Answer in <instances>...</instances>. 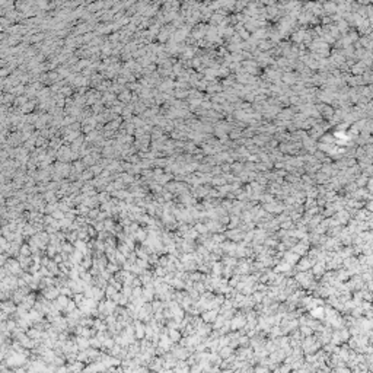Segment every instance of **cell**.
I'll use <instances>...</instances> for the list:
<instances>
[{
	"label": "cell",
	"instance_id": "cell-27",
	"mask_svg": "<svg viewBox=\"0 0 373 373\" xmlns=\"http://www.w3.org/2000/svg\"><path fill=\"white\" fill-rule=\"evenodd\" d=\"M74 168H76V169H77V171H79V172H80L82 169H83V166H82L80 163H76V166H74Z\"/></svg>",
	"mask_w": 373,
	"mask_h": 373
},
{
	"label": "cell",
	"instance_id": "cell-2",
	"mask_svg": "<svg viewBox=\"0 0 373 373\" xmlns=\"http://www.w3.org/2000/svg\"><path fill=\"white\" fill-rule=\"evenodd\" d=\"M6 268H7V271H9L10 274H22V265H20L19 259H12L10 258L7 263H6L5 265Z\"/></svg>",
	"mask_w": 373,
	"mask_h": 373
},
{
	"label": "cell",
	"instance_id": "cell-29",
	"mask_svg": "<svg viewBox=\"0 0 373 373\" xmlns=\"http://www.w3.org/2000/svg\"><path fill=\"white\" fill-rule=\"evenodd\" d=\"M93 172H95V173H99V172H101V168H95V169H93Z\"/></svg>",
	"mask_w": 373,
	"mask_h": 373
},
{
	"label": "cell",
	"instance_id": "cell-22",
	"mask_svg": "<svg viewBox=\"0 0 373 373\" xmlns=\"http://www.w3.org/2000/svg\"><path fill=\"white\" fill-rule=\"evenodd\" d=\"M98 216H99V210H98V209H91L89 217H91V219H98Z\"/></svg>",
	"mask_w": 373,
	"mask_h": 373
},
{
	"label": "cell",
	"instance_id": "cell-7",
	"mask_svg": "<svg viewBox=\"0 0 373 373\" xmlns=\"http://www.w3.org/2000/svg\"><path fill=\"white\" fill-rule=\"evenodd\" d=\"M168 335H169V338H171L173 343H179V340L182 338V334L177 328H169V330H168Z\"/></svg>",
	"mask_w": 373,
	"mask_h": 373
},
{
	"label": "cell",
	"instance_id": "cell-24",
	"mask_svg": "<svg viewBox=\"0 0 373 373\" xmlns=\"http://www.w3.org/2000/svg\"><path fill=\"white\" fill-rule=\"evenodd\" d=\"M48 263H50V259H48V255H47V257H43V258H41V267H47Z\"/></svg>",
	"mask_w": 373,
	"mask_h": 373
},
{
	"label": "cell",
	"instance_id": "cell-20",
	"mask_svg": "<svg viewBox=\"0 0 373 373\" xmlns=\"http://www.w3.org/2000/svg\"><path fill=\"white\" fill-rule=\"evenodd\" d=\"M77 308V303L74 300H70L69 302V305H67V308H66V312L67 313H70V312H73L74 309Z\"/></svg>",
	"mask_w": 373,
	"mask_h": 373
},
{
	"label": "cell",
	"instance_id": "cell-3",
	"mask_svg": "<svg viewBox=\"0 0 373 373\" xmlns=\"http://www.w3.org/2000/svg\"><path fill=\"white\" fill-rule=\"evenodd\" d=\"M133 325H134V332H136V338L137 340H143L146 337V325L143 324V321L134 319Z\"/></svg>",
	"mask_w": 373,
	"mask_h": 373
},
{
	"label": "cell",
	"instance_id": "cell-8",
	"mask_svg": "<svg viewBox=\"0 0 373 373\" xmlns=\"http://www.w3.org/2000/svg\"><path fill=\"white\" fill-rule=\"evenodd\" d=\"M35 303H37V302H35V294L29 293L28 296L25 297V300H24V303H22V305H25V306H26L29 311H31V309L35 306Z\"/></svg>",
	"mask_w": 373,
	"mask_h": 373
},
{
	"label": "cell",
	"instance_id": "cell-4",
	"mask_svg": "<svg viewBox=\"0 0 373 373\" xmlns=\"http://www.w3.org/2000/svg\"><path fill=\"white\" fill-rule=\"evenodd\" d=\"M53 328L61 332V331H67L69 330V325H67V319L66 318H57V319L53 322Z\"/></svg>",
	"mask_w": 373,
	"mask_h": 373
},
{
	"label": "cell",
	"instance_id": "cell-23",
	"mask_svg": "<svg viewBox=\"0 0 373 373\" xmlns=\"http://www.w3.org/2000/svg\"><path fill=\"white\" fill-rule=\"evenodd\" d=\"M121 179H123V182H125V184H127V182H133V177H131L130 173H124V175L121 177Z\"/></svg>",
	"mask_w": 373,
	"mask_h": 373
},
{
	"label": "cell",
	"instance_id": "cell-5",
	"mask_svg": "<svg viewBox=\"0 0 373 373\" xmlns=\"http://www.w3.org/2000/svg\"><path fill=\"white\" fill-rule=\"evenodd\" d=\"M2 311L7 312L9 315H12V313H16V306H15V302L10 299V302H6L3 300V303H2Z\"/></svg>",
	"mask_w": 373,
	"mask_h": 373
},
{
	"label": "cell",
	"instance_id": "cell-1",
	"mask_svg": "<svg viewBox=\"0 0 373 373\" xmlns=\"http://www.w3.org/2000/svg\"><path fill=\"white\" fill-rule=\"evenodd\" d=\"M60 287L56 286V284H51V286H47L43 290V296H45L48 300H56L58 296H60Z\"/></svg>",
	"mask_w": 373,
	"mask_h": 373
},
{
	"label": "cell",
	"instance_id": "cell-14",
	"mask_svg": "<svg viewBox=\"0 0 373 373\" xmlns=\"http://www.w3.org/2000/svg\"><path fill=\"white\" fill-rule=\"evenodd\" d=\"M72 223H73V220H70L69 217H63V219L60 220L61 229H70V227H72Z\"/></svg>",
	"mask_w": 373,
	"mask_h": 373
},
{
	"label": "cell",
	"instance_id": "cell-6",
	"mask_svg": "<svg viewBox=\"0 0 373 373\" xmlns=\"http://www.w3.org/2000/svg\"><path fill=\"white\" fill-rule=\"evenodd\" d=\"M74 341H76V344L79 345L80 350H86V348H89V345H91L89 344V338H88V337H83V335H79Z\"/></svg>",
	"mask_w": 373,
	"mask_h": 373
},
{
	"label": "cell",
	"instance_id": "cell-17",
	"mask_svg": "<svg viewBox=\"0 0 373 373\" xmlns=\"http://www.w3.org/2000/svg\"><path fill=\"white\" fill-rule=\"evenodd\" d=\"M77 210H79V214H82V216H89L91 207H88L86 204H80V206L77 207Z\"/></svg>",
	"mask_w": 373,
	"mask_h": 373
},
{
	"label": "cell",
	"instance_id": "cell-16",
	"mask_svg": "<svg viewBox=\"0 0 373 373\" xmlns=\"http://www.w3.org/2000/svg\"><path fill=\"white\" fill-rule=\"evenodd\" d=\"M19 255H24V257H31V255H32V251L29 248V245H22V246H20Z\"/></svg>",
	"mask_w": 373,
	"mask_h": 373
},
{
	"label": "cell",
	"instance_id": "cell-12",
	"mask_svg": "<svg viewBox=\"0 0 373 373\" xmlns=\"http://www.w3.org/2000/svg\"><path fill=\"white\" fill-rule=\"evenodd\" d=\"M168 274V270L166 267H162V265H158V267L155 268V276L156 277H165Z\"/></svg>",
	"mask_w": 373,
	"mask_h": 373
},
{
	"label": "cell",
	"instance_id": "cell-9",
	"mask_svg": "<svg viewBox=\"0 0 373 373\" xmlns=\"http://www.w3.org/2000/svg\"><path fill=\"white\" fill-rule=\"evenodd\" d=\"M44 200L47 203H57V192L48 190L47 192H44Z\"/></svg>",
	"mask_w": 373,
	"mask_h": 373
},
{
	"label": "cell",
	"instance_id": "cell-13",
	"mask_svg": "<svg viewBox=\"0 0 373 373\" xmlns=\"http://www.w3.org/2000/svg\"><path fill=\"white\" fill-rule=\"evenodd\" d=\"M106 270L110 271L111 274H114V273H118L120 271V264H117V263H114V261H111L108 265H106Z\"/></svg>",
	"mask_w": 373,
	"mask_h": 373
},
{
	"label": "cell",
	"instance_id": "cell-28",
	"mask_svg": "<svg viewBox=\"0 0 373 373\" xmlns=\"http://www.w3.org/2000/svg\"><path fill=\"white\" fill-rule=\"evenodd\" d=\"M191 370H192V372H197V370H200V366H194Z\"/></svg>",
	"mask_w": 373,
	"mask_h": 373
},
{
	"label": "cell",
	"instance_id": "cell-10",
	"mask_svg": "<svg viewBox=\"0 0 373 373\" xmlns=\"http://www.w3.org/2000/svg\"><path fill=\"white\" fill-rule=\"evenodd\" d=\"M147 235L149 233H146V230L144 229H137L136 230V233H134V239L136 240H140V242H144V240L147 239Z\"/></svg>",
	"mask_w": 373,
	"mask_h": 373
},
{
	"label": "cell",
	"instance_id": "cell-15",
	"mask_svg": "<svg viewBox=\"0 0 373 373\" xmlns=\"http://www.w3.org/2000/svg\"><path fill=\"white\" fill-rule=\"evenodd\" d=\"M61 252L64 254H72L73 252V242H64L61 246Z\"/></svg>",
	"mask_w": 373,
	"mask_h": 373
},
{
	"label": "cell",
	"instance_id": "cell-11",
	"mask_svg": "<svg viewBox=\"0 0 373 373\" xmlns=\"http://www.w3.org/2000/svg\"><path fill=\"white\" fill-rule=\"evenodd\" d=\"M47 268L51 271V274H60L61 271H60V267H57V263L56 261H50L47 265Z\"/></svg>",
	"mask_w": 373,
	"mask_h": 373
},
{
	"label": "cell",
	"instance_id": "cell-25",
	"mask_svg": "<svg viewBox=\"0 0 373 373\" xmlns=\"http://www.w3.org/2000/svg\"><path fill=\"white\" fill-rule=\"evenodd\" d=\"M80 178H82V179H85V181H88V179H91V178H92V173L89 172V171H86V172L83 173Z\"/></svg>",
	"mask_w": 373,
	"mask_h": 373
},
{
	"label": "cell",
	"instance_id": "cell-19",
	"mask_svg": "<svg viewBox=\"0 0 373 373\" xmlns=\"http://www.w3.org/2000/svg\"><path fill=\"white\" fill-rule=\"evenodd\" d=\"M181 203L182 204H190V203H194V200H192L191 195H186V192H184V194H181Z\"/></svg>",
	"mask_w": 373,
	"mask_h": 373
},
{
	"label": "cell",
	"instance_id": "cell-26",
	"mask_svg": "<svg viewBox=\"0 0 373 373\" xmlns=\"http://www.w3.org/2000/svg\"><path fill=\"white\" fill-rule=\"evenodd\" d=\"M195 230H197V232H201V233H206V227H204V226H201V225H197L195 226Z\"/></svg>",
	"mask_w": 373,
	"mask_h": 373
},
{
	"label": "cell",
	"instance_id": "cell-21",
	"mask_svg": "<svg viewBox=\"0 0 373 373\" xmlns=\"http://www.w3.org/2000/svg\"><path fill=\"white\" fill-rule=\"evenodd\" d=\"M203 319L204 321H213L214 319V312H206L204 315H203Z\"/></svg>",
	"mask_w": 373,
	"mask_h": 373
},
{
	"label": "cell",
	"instance_id": "cell-18",
	"mask_svg": "<svg viewBox=\"0 0 373 373\" xmlns=\"http://www.w3.org/2000/svg\"><path fill=\"white\" fill-rule=\"evenodd\" d=\"M98 200H99V203L102 204V203H106V201H110V192L106 191V192H99L98 194Z\"/></svg>",
	"mask_w": 373,
	"mask_h": 373
}]
</instances>
